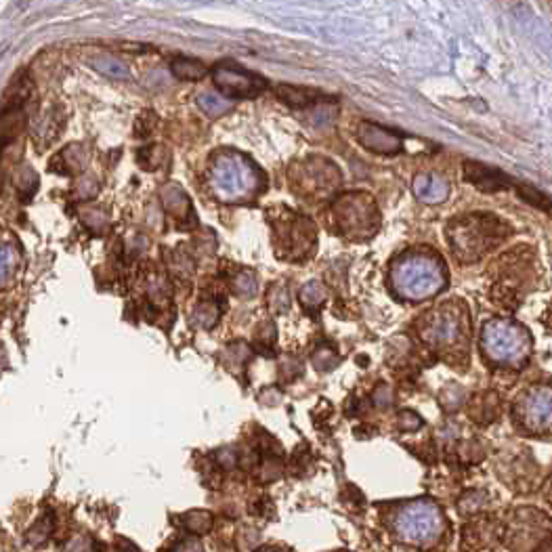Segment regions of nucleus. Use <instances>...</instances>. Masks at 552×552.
I'll return each mask as SVG.
<instances>
[{
    "mask_svg": "<svg viewBox=\"0 0 552 552\" xmlns=\"http://www.w3.org/2000/svg\"><path fill=\"white\" fill-rule=\"evenodd\" d=\"M508 236H511V227L502 219L483 215V212L452 219L448 225V242L462 263L481 261L485 254L494 252Z\"/></svg>",
    "mask_w": 552,
    "mask_h": 552,
    "instance_id": "obj_1",
    "label": "nucleus"
},
{
    "mask_svg": "<svg viewBox=\"0 0 552 552\" xmlns=\"http://www.w3.org/2000/svg\"><path fill=\"white\" fill-rule=\"evenodd\" d=\"M387 525L399 544L429 548L443 536L448 521H445L443 511L433 500L418 498L395 506Z\"/></svg>",
    "mask_w": 552,
    "mask_h": 552,
    "instance_id": "obj_2",
    "label": "nucleus"
},
{
    "mask_svg": "<svg viewBox=\"0 0 552 552\" xmlns=\"http://www.w3.org/2000/svg\"><path fill=\"white\" fill-rule=\"evenodd\" d=\"M469 311L462 303H443L418 320L422 343L445 357H460L469 345Z\"/></svg>",
    "mask_w": 552,
    "mask_h": 552,
    "instance_id": "obj_3",
    "label": "nucleus"
},
{
    "mask_svg": "<svg viewBox=\"0 0 552 552\" xmlns=\"http://www.w3.org/2000/svg\"><path fill=\"white\" fill-rule=\"evenodd\" d=\"M448 284V269L433 254H403L391 265V286L406 301H427Z\"/></svg>",
    "mask_w": 552,
    "mask_h": 552,
    "instance_id": "obj_4",
    "label": "nucleus"
},
{
    "mask_svg": "<svg viewBox=\"0 0 552 552\" xmlns=\"http://www.w3.org/2000/svg\"><path fill=\"white\" fill-rule=\"evenodd\" d=\"M210 185L223 202H248L261 194L265 177L259 166L236 152H221L210 166Z\"/></svg>",
    "mask_w": 552,
    "mask_h": 552,
    "instance_id": "obj_5",
    "label": "nucleus"
},
{
    "mask_svg": "<svg viewBox=\"0 0 552 552\" xmlns=\"http://www.w3.org/2000/svg\"><path fill=\"white\" fill-rule=\"evenodd\" d=\"M332 219L338 233L351 242L370 240L380 227L376 200L366 191H349L332 204Z\"/></svg>",
    "mask_w": 552,
    "mask_h": 552,
    "instance_id": "obj_6",
    "label": "nucleus"
},
{
    "mask_svg": "<svg viewBox=\"0 0 552 552\" xmlns=\"http://www.w3.org/2000/svg\"><path fill=\"white\" fill-rule=\"evenodd\" d=\"M481 349L492 364L521 366L532 351V338L515 322L492 320L483 326Z\"/></svg>",
    "mask_w": 552,
    "mask_h": 552,
    "instance_id": "obj_7",
    "label": "nucleus"
},
{
    "mask_svg": "<svg viewBox=\"0 0 552 552\" xmlns=\"http://www.w3.org/2000/svg\"><path fill=\"white\" fill-rule=\"evenodd\" d=\"M290 183L294 194L320 202L334 196V191L341 187V171L330 160L307 158L292 168Z\"/></svg>",
    "mask_w": 552,
    "mask_h": 552,
    "instance_id": "obj_8",
    "label": "nucleus"
},
{
    "mask_svg": "<svg viewBox=\"0 0 552 552\" xmlns=\"http://www.w3.org/2000/svg\"><path fill=\"white\" fill-rule=\"evenodd\" d=\"M273 236L275 248H278L280 259L303 261L315 248V225L292 210H282L278 219H273Z\"/></svg>",
    "mask_w": 552,
    "mask_h": 552,
    "instance_id": "obj_9",
    "label": "nucleus"
},
{
    "mask_svg": "<svg viewBox=\"0 0 552 552\" xmlns=\"http://www.w3.org/2000/svg\"><path fill=\"white\" fill-rule=\"evenodd\" d=\"M552 532V523L532 508L525 511H517L515 517L506 523V544L513 550H529L538 548L542 542H546L548 534Z\"/></svg>",
    "mask_w": 552,
    "mask_h": 552,
    "instance_id": "obj_10",
    "label": "nucleus"
},
{
    "mask_svg": "<svg viewBox=\"0 0 552 552\" xmlns=\"http://www.w3.org/2000/svg\"><path fill=\"white\" fill-rule=\"evenodd\" d=\"M515 418L529 433L552 431V387H536L527 391L515 408Z\"/></svg>",
    "mask_w": 552,
    "mask_h": 552,
    "instance_id": "obj_11",
    "label": "nucleus"
},
{
    "mask_svg": "<svg viewBox=\"0 0 552 552\" xmlns=\"http://www.w3.org/2000/svg\"><path fill=\"white\" fill-rule=\"evenodd\" d=\"M215 84L217 89L233 99H250L257 97L265 91L267 80L261 78L259 74H252L244 68H240L238 63L225 61L221 66L215 68Z\"/></svg>",
    "mask_w": 552,
    "mask_h": 552,
    "instance_id": "obj_12",
    "label": "nucleus"
},
{
    "mask_svg": "<svg viewBox=\"0 0 552 552\" xmlns=\"http://www.w3.org/2000/svg\"><path fill=\"white\" fill-rule=\"evenodd\" d=\"M502 527L492 517H477L462 532V550L464 552H494L500 542Z\"/></svg>",
    "mask_w": 552,
    "mask_h": 552,
    "instance_id": "obj_13",
    "label": "nucleus"
},
{
    "mask_svg": "<svg viewBox=\"0 0 552 552\" xmlns=\"http://www.w3.org/2000/svg\"><path fill=\"white\" fill-rule=\"evenodd\" d=\"M357 141L362 143L368 152L382 154V156H395L403 150V141L397 133L378 126L374 122H362L357 126Z\"/></svg>",
    "mask_w": 552,
    "mask_h": 552,
    "instance_id": "obj_14",
    "label": "nucleus"
},
{
    "mask_svg": "<svg viewBox=\"0 0 552 552\" xmlns=\"http://www.w3.org/2000/svg\"><path fill=\"white\" fill-rule=\"evenodd\" d=\"M464 179L477 189L485 191V194H494V191L515 185V181L508 179L504 173L479 162H464Z\"/></svg>",
    "mask_w": 552,
    "mask_h": 552,
    "instance_id": "obj_15",
    "label": "nucleus"
},
{
    "mask_svg": "<svg viewBox=\"0 0 552 552\" xmlns=\"http://www.w3.org/2000/svg\"><path fill=\"white\" fill-rule=\"evenodd\" d=\"M414 196L424 204H441L450 196V185L439 175H418L414 179Z\"/></svg>",
    "mask_w": 552,
    "mask_h": 552,
    "instance_id": "obj_16",
    "label": "nucleus"
},
{
    "mask_svg": "<svg viewBox=\"0 0 552 552\" xmlns=\"http://www.w3.org/2000/svg\"><path fill=\"white\" fill-rule=\"evenodd\" d=\"M469 416L477 424H490L500 416V399L496 393H481L471 401Z\"/></svg>",
    "mask_w": 552,
    "mask_h": 552,
    "instance_id": "obj_17",
    "label": "nucleus"
},
{
    "mask_svg": "<svg viewBox=\"0 0 552 552\" xmlns=\"http://www.w3.org/2000/svg\"><path fill=\"white\" fill-rule=\"evenodd\" d=\"M278 97L288 103L290 108H311L317 101H324L326 97L315 91V89H303V87H288V84H282L278 87Z\"/></svg>",
    "mask_w": 552,
    "mask_h": 552,
    "instance_id": "obj_18",
    "label": "nucleus"
},
{
    "mask_svg": "<svg viewBox=\"0 0 552 552\" xmlns=\"http://www.w3.org/2000/svg\"><path fill=\"white\" fill-rule=\"evenodd\" d=\"M171 70L175 76H179L181 80H200L204 76V66L200 61L196 59H189V57H177L173 63H171Z\"/></svg>",
    "mask_w": 552,
    "mask_h": 552,
    "instance_id": "obj_19",
    "label": "nucleus"
},
{
    "mask_svg": "<svg viewBox=\"0 0 552 552\" xmlns=\"http://www.w3.org/2000/svg\"><path fill=\"white\" fill-rule=\"evenodd\" d=\"M198 105L210 118H219L231 110V105L217 93H200Z\"/></svg>",
    "mask_w": 552,
    "mask_h": 552,
    "instance_id": "obj_20",
    "label": "nucleus"
},
{
    "mask_svg": "<svg viewBox=\"0 0 552 552\" xmlns=\"http://www.w3.org/2000/svg\"><path fill=\"white\" fill-rule=\"evenodd\" d=\"M326 296H328V292L320 282H309L301 290V303L307 309H317V307H322V303L326 301Z\"/></svg>",
    "mask_w": 552,
    "mask_h": 552,
    "instance_id": "obj_21",
    "label": "nucleus"
},
{
    "mask_svg": "<svg viewBox=\"0 0 552 552\" xmlns=\"http://www.w3.org/2000/svg\"><path fill=\"white\" fill-rule=\"evenodd\" d=\"M183 525L191 534H206L212 527V515L206 511H191L183 517Z\"/></svg>",
    "mask_w": 552,
    "mask_h": 552,
    "instance_id": "obj_22",
    "label": "nucleus"
},
{
    "mask_svg": "<svg viewBox=\"0 0 552 552\" xmlns=\"http://www.w3.org/2000/svg\"><path fill=\"white\" fill-rule=\"evenodd\" d=\"M487 504V496L483 492H466L460 502H458V508L462 515H477L481 513L483 508Z\"/></svg>",
    "mask_w": 552,
    "mask_h": 552,
    "instance_id": "obj_23",
    "label": "nucleus"
},
{
    "mask_svg": "<svg viewBox=\"0 0 552 552\" xmlns=\"http://www.w3.org/2000/svg\"><path fill=\"white\" fill-rule=\"evenodd\" d=\"M515 187H517L519 196H521L525 202H529V204L536 206V208H542V210H546V212L552 210V202L542 194L540 189H534V187L523 185V183H515Z\"/></svg>",
    "mask_w": 552,
    "mask_h": 552,
    "instance_id": "obj_24",
    "label": "nucleus"
},
{
    "mask_svg": "<svg viewBox=\"0 0 552 552\" xmlns=\"http://www.w3.org/2000/svg\"><path fill=\"white\" fill-rule=\"evenodd\" d=\"M338 364V351L330 345H324L322 349H317L313 353V366L320 372H330Z\"/></svg>",
    "mask_w": 552,
    "mask_h": 552,
    "instance_id": "obj_25",
    "label": "nucleus"
},
{
    "mask_svg": "<svg viewBox=\"0 0 552 552\" xmlns=\"http://www.w3.org/2000/svg\"><path fill=\"white\" fill-rule=\"evenodd\" d=\"M93 66L103 72V74H108V76H114V78H129V70H126L122 63L110 55H103L99 59L93 61Z\"/></svg>",
    "mask_w": 552,
    "mask_h": 552,
    "instance_id": "obj_26",
    "label": "nucleus"
},
{
    "mask_svg": "<svg viewBox=\"0 0 552 552\" xmlns=\"http://www.w3.org/2000/svg\"><path fill=\"white\" fill-rule=\"evenodd\" d=\"M15 271V250L9 244H0V286H5Z\"/></svg>",
    "mask_w": 552,
    "mask_h": 552,
    "instance_id": "obj_27",
    "label": "nucleus"
},
{
    "mask_svg": "<svg viewBox=\"0 0 552 552\" xmlns=\"http://www.w3.org/2000/svg\"><path fill=\"white\" fill-rule=\"evenodd\" d=\"M269 305H271L275 311H278V313L286 311V307H290V296H288V292H286L284 288H273V290L269 292Z\"/></svg>",
    "mask_w": 552,
    "mask_h": 552,
    "instance_id": "obj_28",
    "label": "nucleus"
},
{
    "mask_svg": "<svg viewBox=\"0 0 552 552\" xmlns=\"http://www.w3.org/2000/svg\"><path fill=\"white\" fill-rule=\"evenodd\" d=\"M236 290L240 294H252L254 290H257V280H254V275L250 271L240 273V278L236 280Z\"/></svg>",
    "mask_w": 552,
    "mask_h": 552,
    "instance_id": "obj_29",
    "label": "nucleus"
},
{
    "mask_svg": "<svg viewBox=\"0 0 552 552\" xmlns=\"http://www.w3.org/2000/svg\"><path fill=\"white\" fill-rule=\"evenodd\" d=\"M399 427L406 429V431H416V429L422 427V420H420L418 414L406 410V412L399 414Z\"/></svg>",
    "mask_w": 552,
    "mask_h": 552,
    "instance_id": "obj_30",
    "label": "nucleus"
},
{
    "mask_svg": "<svg viewBox=\"0 0 552 552\" xmlns=\"http://www.w3.org/2000/svg\"><path fill=\"white\" fill-rule=\"evenodd\" d=\"M68 552H95L93 542L84 536H76L68 542Z\"/></svg>",
    "mask_w": 552,
    "mask_h": 552,
    "instance_id": "obj_31",
    "label": "nucleus"
},
{
    "mask_svg": "<svg viewBox=\"0 0 552 552\" xmlns=\"http://www.w3.org/2000/svg\"><path fill=\"white\" fill-rule=\"evenodd\" d=\"M173 552H204V550H202L200 540L187 538V540H181V542L173 548Z\"/></svg>",
    "mask_w": 552,
    "mask_h": 552,
    "instance_id": "obj_32",
    "label": "nucleus"
},
{
    "mask_svg": "<svg viewBox=\"0 0 552 552\" xmlns=\"http://www.w3.org/2000/svg\"><path fill=\"white\" fill-rule=\"evenodd\" d=\"M536 552H552V540L542 542V544L538 546V550H536Z\"/></svg>",
    "mask_w": 552,
    "mask_h": 552,
    "instance_id": "obj_33",
    "label": "nucleus"
},
{
    "mask_svg": "<svg viewBox=\"0 0 552 552\" xmlns=\"http://www.w3.org/2000/svg\"><path fill=\"white\" fill-rule=\"evenodd\" d=\"M546 498L552 502V475H550V479L546 483Z\"/></svg>",
    "mask_w": 552,
    "mask_h": 552,
    "instance_id": "obj_34",
    "label": "nucleus"
},
{
    "mask_svg": "<svg viewBox=\"0 0 552 552\" xmlns=\"http://www.w3.org/2000/svg\"><path fill=\"white\" fill-rule=\"evenodd\" d=\"M259 552H284V550H278V548H263Z\"/></svg>",
    "mask_w": 552,
    "mask_h": 552,
    "instance_id": "obj_35",
    "label": "nucleus"
},
{
    "mask_svg": "<svg viewBox=\"0 0 552 552\" xmlns=\"http://www.w3.org/2000/svg\"><path fill=\"white\" fill-rule=\"evenodd\" d=\"M122 552H139V550H137V548H133V546H129V548H124Z\"/></svg>",
    "mask_w": 552,
    "mask_h": 552,
    "instance_id": "obj_36",
    "label": "nucleus"
}]
</instances>
